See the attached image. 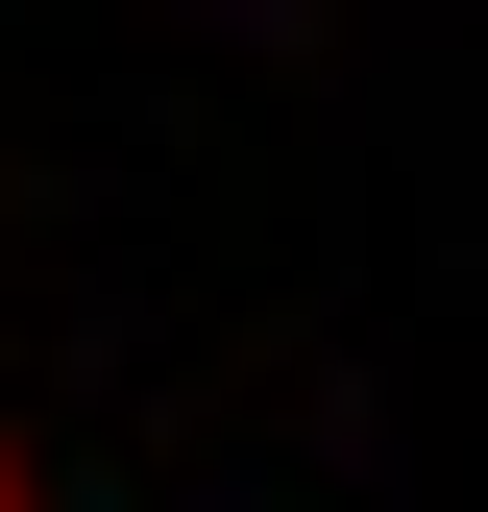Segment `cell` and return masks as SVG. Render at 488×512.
I'll return each instance as SVG.
<instances>
[{
	"mask_svg": "<svg viewBox=\"0 0 488 512\" xmlns=\"http://www.w3.org/2000/svg\"><path fill=\"white\" fill-rule=\"evenodd\" d=\"M0 512H25V464H0Z\"/></svg>",
	"mask_w": 488,
	"mask_h": 512,
	"instance_id": "obj_1",
	"label": "cell"
}]
</instances>
